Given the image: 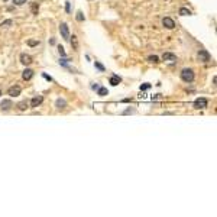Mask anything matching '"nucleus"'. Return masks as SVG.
Wrapping results in <instances>:
<instances>
[{"mask_svg": "<svg viewBox=\"0 0 217 217\" xmlns=\"http://www.w3.org/2000/svg\"><path fill=\"white\" fill-rule=\"evenodd\" d=\"M162 59H164V61H171V62H174V61H177V57H175L174 54H171V52H165V54L162 55Z\"/></svg>", "mask_w": 217, "mask_h": 217, "instance_id": "9d476101", "label": "nucleus"}, {"mask_svg": "<svg viewBox=\"0 0 217 217\" xmlns=\"http://www.w3.org/2000/svg\"><path fill=\"white\" fill-rule=\"evenodd\" d=\"M13 3H15V5H18V6H20V5L26 3V0H13Z\"/></svg>", "mask_w": 217, "mask_h": 217, "instance_id": "412c9836", "label": "nucleus"}, {"mask_svg": "<svg viewBox=\"0 0 217 217\" xmlns=\"http://www.w3.org/2000/svg\"><path fill=\"white\" fill-rule=\"evenodd\" d=\"M59 32H61V36L64 39H70V29H68L67 23H61L59 25Z\"/></svg>", "mask_w": 217, "mask_h": 217, "instance_id": "f03ea898", "label": "nucleus"}, {"mask_svg": "<svg viewBox=\"0 0 217 217\" xmlns=\"http://www.w3.org/2000/svg\"><path fill=\"white\" fill-rule=\"evenodd\" d=\"M179 15H181V16H188V15H191V12H190L187 8H181V9H179Z\"/></svg>", "mask_w": 217, "mask_h": 217, "instance_id": "4468645a", "label": "nucleus"}, {"mask_svg": "<svg viewBox=\"0 0 217 217\" xmlns=\"http://www.w3.org/2000/svg\"><path fill=\"white\" fill-rule=\"evenodd\" d=\"M71 45L75 51L78 49V41H77V36H74V35H72V39H71Z\"/></svg>", "mask_w": 217, "mask_h": 217, "instance_id": "2eb2a0df", "label": "nucleus"}, {"mask_svg": "<svg viewBox=\"0 0 217 217\" xmlns=\"http://www.w3.org/2000/svg\"><path fill=\"white\" fill-rule=\"evenodd\" d=\"M65 106H67L65 100H61V98H58V100H57V107H58V108H64Z\"/></svg>", "mask_w": 217, "mask_h": 217, "instance_id": "dca6fc26", "label": "nucleus"}, {"mask_svg": "<svg viewBox=\"0 0 217 217\" xmlns=\"http://www.w3.org/2000/svg\"><path fill=\"white\" fill-rule=\"evenodd\" d=\"M149 87H151V84H145V85L141 87V90H146V88H149Z\"/></svg>", "mask_w": 217, "mask_h": 217, "instance_id": "bb28decb", "label": "nucleus"}, {"mask_svg": "<svg viewBox=\"0 0 217 217\" xmlns=\"http://www.w3.org/2000/svg\"><path fill=\"white\" fill-rule=\"evenodd\" d=\"M0 96H2V91H0Z\"/></svg>", "mask_w": 217, "mask_h": 217, "instance_id": "cd10ccee", "label": "nucleus"}, {"mask_svg": "<svg viewBox=\"0 0 217 217\" xmlns=\"http://www.w3.org/2000/svg\"><path fill=\"white\" fill-rule=\"evenodd\" d=\"M8 93H9V96H10V97H16V96H19V94H20V87H19V85H13V87H10V88H9V91H8Z\"/></svg>", "mask_w": 217, "mask_h": 217, "instance_id": "423d86ee", "label": "nucleus"}, {"mask_svg": "<svg viewBox=\"0 0 217 217\" xmlns=\"http://www.w3.org/2000/svg\"><path fill=\"white\" fill-rule=\"evenodd\" d=\"M42 77H44L45 80H48V81H52V78H51L49 75H46V74H42Z\"/></svg>", "mask_w": 217, "mask_h": 217, "instance_id": "a878e982", "label": "nucleus"}, {"mask_svg": "<svg viewBox=\"0 0 217 217\" xmlns=\"http://www.w3.org/2000/svg\"><path fill=\"white\" fill-rule=\"evenodd\" d=\"M58 51H59V54H61L62 57L65 55V51H64V48H62V46H59V48H58Z\"/></svg>", "mask_w": 217, "mask_h": 217, "instance_id": "393cba45", "label": "nucleus"}, {"mask_svg": "<svg viewBox=\"0 0 217 217\" xmlns=\"http://www.w3.org/2000/svg\"><path fill=\"white\" fill-rule=\"evenodd\" d=\"M148 61H149V62H154V64H158V62H159V58H158L156 55H151V57L148 58Z\"/></svg>", "mask_w": 217, "mask_h": 217, "instance_id": "f3484780", "label": "nucleus"}, {"mask_svg": "<svg viewBox=\"0 0 217 217\" xmlns=\"http://www.w3.org/2000/svg\"><path fill=\"white\" fill-rule=\"evenodd\" d=\"M77 20H78V22H83V20H84V16H83V13H81V12H78V13H77Z\"/></svg>", "mask_w": 217, "mask_h": 217, "instance_id": "aec40b11", "label": "nucleus"}, {"mask_svg": "<svg viewBox=\"0 0 217 217\" xmlns=\"http://www.w3.org/2000/svg\"><path fill=\"white\" fill-rule=\"evenodd\" d=\"M29 107V104H28V101H20V103H18V108L19 110H26V108Z\"/></svg>", "mask_w": 217, "mask_h": 217, "instance_id": "f8f14e48", "label": "nucleus"}, {"mask_svg": "<svg viewBox=\"0 0 217 217\" xmlns=\"http://www.w3.org/2000/svg\"><path fill=\"white\" fill-rule=\"evenodd\" d=\"M13 22L10 20V19H8V20H5V22H2V25H0V26H3V28H9L10 25H12Z\"/></svg>", "mask_w": 217, "mask_h": 217, "instance_id": "6ab92c4d", "label": "nucleus"}, {"mask_svg": "<svg viewBox=\"0 0 217 217\" xmlns=\"http://www.w3.org/2000/svg\"><path fill=\"white\" fill-rule=\"evenodd\" d=\"M97 90H98V96H106L107 94V88H104V87H98Z\"/></svg>", "mask_w": 217, "mask_h": 217, "instance_id": "a211bd4d", "label": "nucleus"}, {"mask_svg": "<svg viewBox=\"0 0 217 217\" xmlns=\"http://www.w3.org/2000/svg\"><path fill=\"white\" fill-rule=\"evenodd\" d=\"M42 100H44L42 96H35V97L31 100V107H38V106L42 103Z\"/></svg>", "mask_w": 217, "mask_h": 217, "instance_id": "0eeeda50", "label": "nucleus"}, {"mask_svg": "<svg viewBox=\"0 0 217 217\" xmlns=\"http://www.w3.org/2000/svg\"><path fill=\"white\" fill-rule=\"evenodd\" d=\"M28 44H29V46H36L39 42H38V41H32V39H31V41H28Z\"/></svg>", "mask_w": 217, "mask_h": 217, "instance_id": "4be33fe9", "label": "nucleus"}, {"mask_svg": "<svg viewBox=\"0 0 217 217\" xmlns=\"http://www.w3.org/2000/svg\"><path fill=\"white\" fill-rule=\"evenodd\" d=\"M207 100L205 98H197L195 101H194V107L195 108H205L207 107Z\"/></svg>", "mask_w": 217, "mask_h": 217, "instance_id": "20e7f679", "label": "nucleus"}, {"mask_svg": "<svg viewBox=\"0 0 217 217\" xmlns=\"http://www.w3.org/2000/svg\"><path fill=\"white\" fill-rule=\"evenodd\" d=\"M20 62L25 64V65H29V64H32V57L28 55V54H22L20 55Z\"/></svg>", "mask_w": 217, "mask_h": 217, "instance_id": "6e6552de", "label": "nucleus"}, {"mask_svg": "<svg viewBox=\"0 0 217 217\" xmlns=\"http://www.w3.org/2000/svg\"><path fill=\"white\" fill-rule=\"evenodd\" d=\"M119 83H120V78H119L117 75H113V77L110 78V84H112V85H117Z\"/></svg>", "mask_w": 217, "mask_h": 217, "instance_id": "ddd939ff", "label": "nucleus"}, {"mask_svg": "<svg viewBox=\"0 0 217 217\" xmlns=\"http://www.w3.org/2000/svg\"><path fill=\"white\" fill-rule=\"evenodd\" d=\"M181 78H182V81H185V83H192V81H194V71L190 70V68H184V70L181 71Z\"/></svg>", "mask_w": 217, "mask_h": 217, "instance_id": "f257e3e1", "label": "nucleus"}, {"mask_svg": "<svg viewBox=\"0 0 217 217\" xmlns=\"http://www.w3.org/2000/svg\"><path fill=\"white\" fill-rule=\"evenodd\" d=\"M32 12H33L35 15L38 13V5H36V3H35V5H32Z\"/></svg>", "mask_w": 217, "mask_h": 217, "instance_id": "5701e85b", "label": "nucleus"}, {"mask_svg": "<svg viewBox=\"0 0 217 217\" xmlns=\"http://www.w3.org/2000/svg\"><path fill=\"white\" fill-rule=\"evenodd\" d=\"M198 58H200V61H203V62H208V61L211 59L210 54H208L205 49H201V51L198 52Z\"/></svg>", "mask_w": 217, "mask_h": 217, "instance_id": "7ed1b4c3", "label": "nucleus"}, {"mask_svg": "<svg viewBox=\"0 0 217 217\" xmlns=\"http://www.w3.org/2000/svg\"><path fill=\"white\" fill-rule=\"evenodd\" d=\"M96 67H97V68H98L100 71H104V67H103L101 64H98V62H96Z\"/></svg>", "mask_w": 217, "mask_h": 217, "instance_id": "b1692460", "label": "nucleus"}, {"mask_svg": "<svg viewBox=\"0 0 217 217\" xmlns=\"http://www.w3.org/2000/svg\"><path fill=\"white\" fill-rule=\"evenodd\" d=\"M162 25H164L167 29H174V28H175V22H174L171 18H164Z\"/></svg>", "mask_w": 217, "mask_h": 217, "instance_id": "39448f33", "label": "nucleus"}, {"mask_svg": "<svg viewBox=\"0 0 217 217\" xmlns=\"http://www.w3.org/2000/svg\"><path fill=\"white\" fill-rule=\"evenodd\" d=\"M10 107H12V101L10 100H3L2 101V108L3 110H9Z\"/></svg>", "mask_w": 217, "mask_h": 217, "instance_id": "9b49d317", "label": "nucleus"}, {"mask_svg": "<svg viewBox=\"0 0 217 217\" xmlns=\"http://www.w3.org/2000/svg\"><path fill=\"white\" fill-rule=\"evenodd\" d=\"M32 77H33V71L29 70V68H26V70L23 71V74H22V78H23L25 81H29Z\"/></svg>", "mask_w": 217, "mask_h": 217, "instance_id": "1a4fd4ad", "label": "nucleus"}]
</instances>
